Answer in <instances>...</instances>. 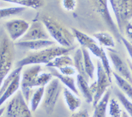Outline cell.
<instances>
[{
	"mask_svg": "<svg viewBox=\"0 0 132 117\" xmlns=\"http://www.w3.org/2000/svg\"><path fill=\"white\" fill-rule=\"evenodd\" d=\"M83 48H87L89 51H90L93 55L96 56L101 61L108 77L111 80H112V70L110 64L109 58H108V54H106L103 47L99 45V44L94 38L93 41L87 44L85 47H83Z\"/></svg>",
	"mask_w": 132,
	"mask_h": 117,
	"instance_id": "cell-9",
	"label": "cell"
},
{
	"mask_svg": "<svg viewBox=\"0 0 132 117\" xmlns=\"http://www.w3.org/2000/svg\"><path fill=\"white\" fill-rule=\"evenodd\" d=\"M14 44L15 46L21 49L29 50L36 52L44 48L55 45V42L47 39V40H36V41H19Z\"/></svg>",
	"mask_w": 132,
	"mask_h": 117,
	"instance_id": "cell-12",
	"label": "cell"
},
{
	"mask_svg": "<svg viewBox=\"0 0 132 117\" xmlns=\"http://www.w3.org/2000/svg\"><path fill=\"white\" fill-rule=\"evenodd\" d=\"M110 95H111V91L108 89L101 100L94 107L93 117H106Z\"/></svg>",
	"mask_w": 132,
	"mask_h": 117,
	"instance_id": "cell-16",
	"label": "cell"
},
{
	"mask_svg": "<svg viewBox=\"0 0 132 117\" xmlns=\"http://www.w3.org/2000/svg\"><path fill=\"white\" fill-rule=\"evenodd\" d=\"M49 34L44 28V25L39 21L34 22L29 27L25 35L20 39L21 41L47 40L49 39Z\"/></svg>",
	"mask_w": 132,
	"mask_h": 117,
	"instance_id": "cell-11",
	"label": "cell"
},
{
	"mask_svg": "<svg viewBox=\"0 0 132 117\" xmlns=\"http://www.w3.org/2000/svg\"><path fill=\"white\" fill-rule=\"evenodd\" d=\"M23 68H22V67H17L16 69H15L13 71L10 72V73L7 75V76L5 78L3 83H2V86L0 87V97H1V96L2 95V94L4 93V91H5L7 87L11 83V82L13 81L14 79H15L19 74H21V72L23 71Z\"/></svg>",
	"mask_w": 132,
	"mask_h": 117,
	"instance_id": "cell-25",
	"label": "cell"
},
{
	"mask_svg": "<svg viewBox=\"0 0 132 117\" xmlns=\"http://www.w3.org/2000/svg\"><path fill=\"white\" fill-rule=\"evenodd\" d=\"M117 20L118 30L123 33L126 25L132 19V0H110Z\"/></svg>",
	"mask_w": 132,
	"mask_h": 117,
	"instance_id": "cell-5",
	"label": "cell"
},
{
	"mask_svg": "<svg viewBox=\"0 0 132 117\" xmlns=\"http://www.w3.org/2000/svg\"><path fill=\"white\" fill-rule=\"evenodd\" d=\"M62 91L60 80L54 78L46 86L44 94L43 107L48 114H52Z\"/></svg>",
	"mask_w": 132,
	"mask_h": 117,
	"instance_id": "cell-7",
	"label": "cell"
},
{
	"mask_svg": "<svg viewBox=\"0 0 132 117\" xmlns=\"http://www.w3.org/2000/svg\"><path fill=\"white\" fill-rule=\"evenodd\" d=\"M123 32L125 33L126 35V37L128 38V40L129 42L132 44V24L129 23H128L124 27V30Z\"/></svg>",
	"mask_w": 132,
	"mask_h": 117,
	"instance_id": "cell-31",
	"label": "cell"
},
{
	"mask_svg": "<svg viewBox=\"0 0 132 117\" xmlns=\"http://www.w3.org/2000/svg\"><path fill=\"white\" fill-rule=\"evenodd\" d=\"M69 117H90L87 110L83 109L73 113Z\"/></svg>",
	"mask_w": 132,
	"mask_h": 117,
	"instance_id": "cell-34",
	"label": "cell"
},
{
	"mask_svg": "<svg viewBox=\"0 0 132 117\" xmlns=\"http://www.w3.org/2000/svg\"><path fill=\"white\" fill-rule=\"evenodd\" d=\"M41 72L42 67L39 64L30 65L29 68L22 71L21 77V92L27 102H29L31 98L33 83Z\"/></svg>",
	"mask_w": 132,
	"mask_h": 117,
	"instance_id": "cell-6",
	"label": "cell"
},
{
	"mask_svg": "<svg viewBox=\"0 0 132 117\" xmlns=\"http://www.w3.org/2000/svg\"><path fill=\"white\" fill-rule=\"evenodd\" d=\"M114 91H115L114 93H115L116 96L118 97L119 101L121 103L122 106L124 107V108L126 109V112L128 113V114L131 117H132V103L120 90H118V89H115Z\"/></svg>",
	"mask_w": 132,
	"mask_h": 117,
	"instance_id": "cell-27",
	"label": "cell"
},
{
	"mask_svg": "<svg viewBox=\"0 0 132 117\" xmlns=\"http://www.w3.org/2000/svg\"><path fill=\"white\" fill-rule=\"evenodd\" d=\"M49 72H50L52 75L55 78H57V80H60V82H62L66 87L69 89L73 93H75L78 96L79 95V91L77 89L76 85V80L73 76H69V75H63L62 73L59 72L58 69L54 68H48Z\"/></svg>",
	"mask_w": 132,
	"mask_h": 117,
	"instance_id": "cell-13",
	"label": "cell"
},
{
	"mask_svg": "<svg viewBox=\"0 0 132 117\" xmlns=\"http://www.w3.org/2000/svg\"><path fill=\"white\" fill-rule=\"evenodd\" d=\"M74 48L75 46L71 48H65L60 46H52L31 53L22 60H19L16 64V66L24 68L25 66L30 65H46L59 56L69 54V53L74 50Z\"/></svg>",
	"mask_w": 132,
	"mask_h": 117,
	"instance_id": "cell-1",
	"label": "cell"
},
{
	"mask_svg": "<svg viewBox=\"0 0 132 117\" xmlns=\"http://www.w3.org/2000/svg\"><path fill=\"white\" fill-rule=\"evenodd\" d=\"M94 38L97 41L99 45L106 48H114L116 46L115 41L110 34L106 32H100L93 35Z\"/></svg>",
	"mask_w": 132,
	"mask_h": 117,
	"instance_id": "cell-20",
	"label": "cell"
},
{
	"mask_svg": "<svg viewBox=\"0 0 132 117\" xmlns=\"http://www.w3.org/2000/svg\"><path fill=\"white\" fill-rule=\"evenodd\" d=\"M83 56V62H84V66L85 72L89 80H93L95 77V66L93 64V61L90 58V52L87 48L81 47Z\"/></svg>",
	"mask_w": 132,
	"mask_h": 117,
	"instance_id": "cell-21",
	"label": "cell"
},
{
	"mask_svg": "<svg viewBox=\"0 0 132 117\" xmlns=\"http://www.w3.org/2000/svg\"><path fill=\"white\" fill-rule=\"evenodd\" d=\"M60 73H62L63 75H69V76H73L77 73L76 69L73 66H68L62 68L61 69H58Z\"/></svg>",
	"mask_w": 132,
	"mask_h": 117,
	"instance_id": "cell-30",
	"label": "cell"
},
{
	"mask_svg": "<svg viewBox=\"0 0 132 117\" xmlns=\"http://www.w3.org/2000/svg\"><path fill=\"white\" fill-rule=\"evenodd\" d=\"M88 80L82 75L77 74L76 76V85L78 91L81 92L87 103L93 104L94 100V93L89 85Z\"/></svg>",
	"mask_w": 132,
	"mask_h": 117,
	"instance_id": "cell-14",
	"label": "cell"
},
{
	"mask_svg": "<svg viewBox=\"0 0 132 117\" xmlns=\"http://www.w3.org/2000/svg\"><path fill=\"white\" fill-rule=\"evenodd\" d=\"M23 97V95L21 91L16 92L5 108L4 117H19L21 101Z\"/></svg>",
	"mask_w": 132,
	"mask_h": 117,
	"instance_id": "cell-15",
	"label": "cell"
},
{
	"mask_svg": "<svg viewBox=\"0 0 132 117\" xmlns=\"http://www.w3.org/2000/svg\"><path fill=\"white\" fill-rule=\"evenodd\" d=\"M63 5L67 10H73L75 7V0H63Z\"/></svg>",
	"mask_w": 132,
	"mask_h": 117,
	"instance_id": "cell-33",
	"label": "cell"
},
{
	"mask_svg": "<svg viewBox=\"0 0 132 117\" xmlns=\"http://www.w3.org/2000/svg\"><path fill=\"white\" fill-rule=\"evenodd\" d=\"M45 87H40L32 95L30 98V110L32 112L36 111L44 98Z\"/></svg>",
	"mask_w": 132,
	"mask_h": 117,
	"instance_id": "cell-24",
	"label": "cell"
},
{
	"mask_svg": "<svg viewBox=\"0 0 132 117\" xmlns=\"http://www.w3.org/2000/svg\"><path fill=\"white\" fill-rule=\"evenodd\" d=\"M112 80L108 77V75L104 69L102 63L99 60H97L96 66V80L91 85H90L91 89L94 93L93 107L97 104L103 95L105 94L108 88L110 86Z\"/></svg>",
	"mask_w": 132,
	"mask_h": 117,
	"instance_id": "cell-4",
	"label": "cell"
},
{
	"mask_svg": "<svg viewBox=\"0 0 132 117\" xmlns=\"http://www.w3.org/2000/svg\"><path fill=\"white\" fill-rule=\"evenodd\" d=\"M21 74H19L14 79L11 83L7 87L4 93L2 94V95L0 97V107H2V105L5 101H7V99H9L11 97H12L16 92L18 91L19 88L21 87Z\"/></svg>",
	"mask_w": 132,
	"mask_h": 117,
	"instance_id": "cell-17",
	"label": "cell"
},
{
	"mask_svg": "<svg viewBox=\"0 0 132 117\" xmlns=\"http://www.w3.org/2000/svg\"><path fill=\"white\" fill-rule=\"evenodd\" d=\"M68 66H73V60L69 54H63L55 58L52 61L46 65L47 68H54L60 69Z\"/></svg>",
	"mask_w": 132,
	"mask_h": 117,
	"instance_id": "cell-19",
	"label": "cell"
},
{
	"mask_svg": "<svg viewBox=\"0 0 132 117\" xmlns=\"http://www.w3.org/2000/svg\"><path fill=\"white\" fill-rule=\"evenodd\" d=\"M121 42L123 43L124 46L126 47V50H127V51H128V54H129V56L132 60V44L126 38L123 37V36H122V38H121Z\"/></svg>",
	"mask_w": 132,
	"mask_h": 117,
	"instance_id": "cell-32",
	"label": "cell"
},
{
	"mask_svg": "<svg viewBox=\"0 0 132 117\" xmlns=\"http://www.w3.org/2000/svg\"><path fill=\"white\" fill-rule=\"evenodd\" d=\"M23 10H24L23 7H11L0 9V19L4 18L10 15H15L21 13Z\"/></svg>",
	"mask_w": 132,
	"mask_h": 117,
	"instance_id": "cell-29",
	"label": "cell"
},
{
	"mask_svg": "<svg viewBox=\"0 0 132 117\" xmlns=\"http://www.w3.org/2000/svg\"><path fill=\"white\" fill-rule=\"evenodd\" d=\"M112 76L114 77L118 87L132 100V85L124 78L119 75L117 73L112 71Z\"/></svg>",
	"mask_w": 132,
	"mask_h": 117,
	"instance_id": "cell-22",
	"label": "cell"
},
{
	"mask_svg": "<svg viewBox=\"0 0 132 117\" xmlns=\"http://www.w3.org/2000/svg\"><path fill=\"white\" fill-rule=\"evenodd\" d=\"M5 107H0V117H2L3 113H5Z\"/></svg>",
	"mask_w": 132,
	"mask_h": 117,
	"instance_id": "cell-35",
	"label": "cell"
},
{
	"mask_svg": "<svg viewBox=\"0 0 132 117\" xmlns=\"http://www.w3.org/2000/svg\"><path fill=\"white\" fill-rule=\"evenodd\" d=\"M73 60L74 67L76 69L78 74L85 77L89 81V78L87 77V74L85 72V69L83 56H82V52L81 48H77L76 50Z\"/></svg>",
	"mask_w": 132,
	"mask_h": 117,
	"instance_id": "cell-23",
	"label": "cell"
},
{
	"mask_svg": "<svg viewBox=\"0 0 132 117\" xmlns=\"http://www.w3.org/2000/svg\"><path fill=\"white\" fill-rule=\"evenodd\" d=\"M43 23L49 35L58 44L59 46L65 48L73 46L75 36L73 34L68 31L65 27L61 26L50 17L43 19Z\"/></svg>",
	"mask_w": 132,
	"mask_h": 117,
	"instance_id": "cell-2",
	"label": "cell"
},
{
	"mask_svg": "<svg viewBox=\"0 0 132 117\" xmlns=\"http://www.w3.org/2000/svg\"><path fill=\"white\" fill-rule=\"evenodd\" d=\"M77 95L73 93L69 89L65 88L63 89V97L65 101L68 105V108L71 112H75L81 105V99L77 97Z\"/></svg>",
	"mask_w": 132,
	"mask_h": 117,
	"instance_id": "cell-18",
	"label": "cell"
},
{
	"mask_svg": "<svg viewBox=\"0 0 132 117\" xmlns=\"http://www.w3.org/2000/svg\"><path fill=\"white\" fill-rule=\"evenodd\" d=\"M108 52V56L111 61L112 66L119 75L124 78L132 85V73L129 68L128 64L122 60L117 52L113 48H106Z\"/></svg>",
	"mask_w": 132,
	"mask_h": 117,
	"instance_id": "cell-8",
	"label": "cell"
},
{
	"mask_svg": "<svg viewBox=\"0 0 132 117\" xmlns=\"http://www.w3.org/2000/svg\"><path fill=\"white\" fill-rule=\"evenodd\" d=\"M15 44L9 38H3L0 42V87L12 68L15 60Z\"/></svg>",
	"mask_w": 132,
	"mask_h": 117,
	"instance_id": "cell-3",
	"label": "cell"
},
{
	"mask_svg": "<svg viewBox=\"0 0 132 117\" xmlns=\"http://www.w3.org/2000/svg\"><path fill=\"white\" fill-rule=\"evenodd\" d=\"M9 38L15 42L23 37L29 29V23L22 19H13L5 25Z\"/></svg>",
	"mask_w": 132,
	"mask_h": 117,
	"instance_id": "cell-10",
	"label": "cell"
},
{
	"mask_svg": "<svg viewBox=\"0 0 132 117\" xmlns=\"http://www.w3.org/2000/svg\"><path fill=\"white\" fill-rule=\"evenodd\" d=\"M54 76L50 72H41L36 78L35 81L32 84V88L34 87H45L52 80Z\"/></svg>",
	"mask_w": 132,
	"mask_h": 117,
	"instance_id": "cell-26",
	"label": "cell"
},
{
	"mask_svg": "<svg viewBox=\"0 0 132 117\" xmlns=\"http://www.w3.org/2000/svg\"><path fill=\"white\" fill-rule=\"evenodd\" d=\"M128 66H129V69H130L131 72L132 73V62H130L129 60H128Z\"/></svg>",
	"mask_w": 132,
	"mask_h": 117,
	"instance_id": "cell-36",
	"label": "cell"
},
{
	"mask_svg": "<svg viewBox=\"0 0 132 117\" xmlns=\"http://www.w3.org/2000/svg\"><path fill=\"white\" fill-rule=\"evenodd\" d=\"M19 117H33L32 111L27 105V102L25 101L24 97L21 99V107L19 111Z\"/></svg>",
	"mask_w": 132,
	"mask_h": 117,
	"instance_id": "cell-28",
	"label": "cell"
}]
</instances>
